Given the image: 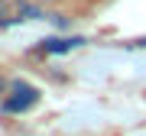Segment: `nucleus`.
Masks as SVG:
<instances>
[{"label":"nucleus","instance_id":"f03ea898","mask_svg":"<svg viewBox=\"0 0 146 136\" xmlns=\"http://www.w3.org/2000/svg\"><path fill=\"white\" fill-rule=\"evenodd\" d=\"M81 42H84L81 36H72V39H46V42H42V49H46V52L62 55V52H72V49H78Z\"/></svg>","mask_w":146,"mask_h":136},{"label":"nucleus","instance_id":"f257e3e1","mask_svg":"<svg viewBox=\"0 0 146 136\" xmlns=\"http://www.w3.org/2000/svg\"><path fill=\"white\" fill-rule=\"evenodd\" d=\"M33 104H39V91L26 81H16L13 84V94L3 100V110L7 114H26Z\"/></svg>","mask_w":146,"mask_h":136},{"label":"nucleus","instance_id":"7ed1b4c3","mask_svg":"<svg viewBox=\"0 0 146 136\" xmlns=\"http://www.w3.org/2000/svg\"><path fill=\"white\" fill-rule=\"evenodd\" d=\"M3 88H7V81H3V78H0V91H3Z\"/></svg>","mask_w":146,"mask_h":136}]
</instances>
